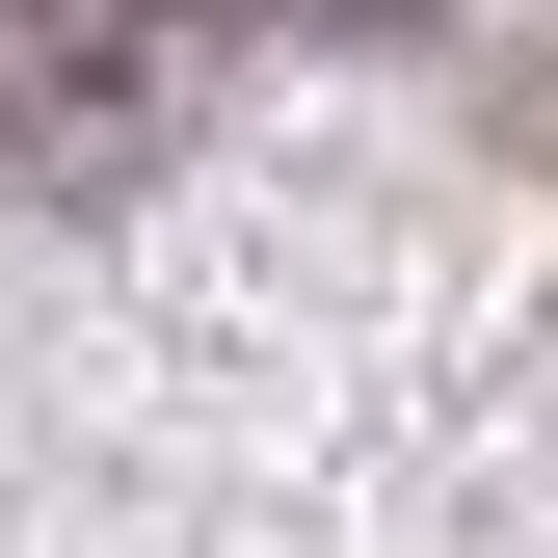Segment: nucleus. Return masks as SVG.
<instances>
[{
  "label": "nucleus",
  "mask_w": 558,
  "mask_h": 558,
  "mask_svg": "<svg viewBox=\"0 0 558 558\" xmlns=\"http://www.w3.org/2000/svg\"><path fill=\"white\" fill-rule=\"evenodd\" d=\"M133 133H160V0H27V160L133 186Z\"/></svg>",
  "instance_id": "f257e3e1"
}]
</instances>
